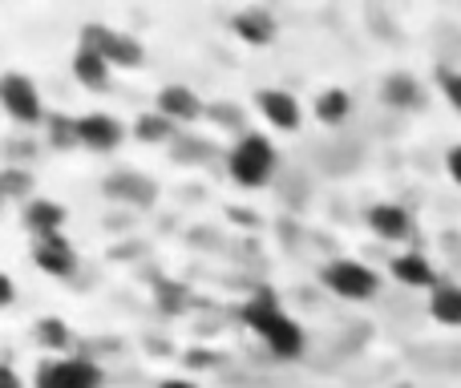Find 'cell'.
Listing matches in <instances>:
<instances>
[{
	"mask_svg": "<svg viewBox=\"0 0 461 388\" xmlns=\"http://www.w3.org/2000/svg\"><path fill=\"white\" fill-rule=\"evenodd\" d=\"M77 138H81V150L113 154L130 138V126H122V122L105 110H89V113H77Z\"/></svg>",
	"mask_w": 461,
	"mask_h": 388,
	"instance_id": "8",
	"label": "cell"
},
{
	"mask_svg": "<svg viewBox=\"0 0 461 388\" xmlns=\"http://www.w3.org/2000/svg\"><path fill=\"white\" fill-rule=\"evenodd\" d=\"M429 316L446 328H461V287L457 284H438L429 292Z\"/></svg>",
	"mask_w": 461,
	"mask_h": 388,
	"instance_id": "21",
	"label": "cell"
},
{
	"mask_svg": "<svg viewBox=\"0 0 461 388\" xmlns=\"http://www.w3.org/2000/svg\"><path fill=\"white\" fill-rule=\"evenodd\" d=\"M154 308H158L162 316H183V311L191 308L186 284H178V279H158V284H154Z\"/></svg>",
	"mask_w": 461,
	"mask_h": 388,
	"instance_id": "25",
	"label": "cell"
},
{
	"mask_svg": "<svg viewBox=\"0 0 461 388\" xmlns=\"http://www.w3.org/2000/svg\"><path fill=\"white\" fill-rule=\"evenodd\" d=\"M77 45L102 53L105 61L113 65V69H138V65H142V57H146L142 41H138L134 32H122V29H113V24H102V21L81 24Z\"/></svg>",
	"mask_w": 461,
	"mask_h": 388,
	"instance_id": "4",
	"label": "cell"
},
{
	"mask_svg": "<svg viewBox=\"0 0 461 388\" xmlns=\"http://www.w3.org/2000/svg\"><path fill=\"white\" fill-rule=\"evenodd\" d=\"M446 170H449V178L461 186V146H454V150L446 154Z\"/></svg>",
	"mask_w": 461,
	"mask_h": 388,
	"instance_id": "31",
	"label": "cell"
},
{
	"mask_svg": "<svg viewBox=\"0 0 461 388\" xmlns=\"http://www.w3.org/2000/svg\"><path fill=\"white\" fill-rule=\"evenodd\" d=\"M368 230H373L376 239H384V243H401V239H409V230H413V219H409V211L397 203H376V206H368Z\"/></svg>",
	"mask_w": 461,
	"mask_h": 388,
	"instance_id": "15",
	"label": "cell"
},
{
	"mask_svg": "<svg viewBox=\"0 0 461 388\" xmlns=\"http://www.w3.org/2000/svg\"><path fill=\"white\" fill-rule=\"evenodd\" d=\"M324 287L336 295V300H348V303H368L376 292H381V279H376L373 267L357 259H332L324 271H320Z\"/></svg>",
	"mask_w": 461,
	"mask_h": 388,
	"instance_id": "6",
	"label": "cell"
},
{
	"mask_svg": "<svg viewBox=\"0 0 461 388\" xmlns=\"http://www.w3.org/2000/svg\"><path fill=\"white\" fill-rule=\"evenodd\" d=\"M32 340H37V348L45 352V356H69L73 352V328L65 324L61 316H41L37 324H32Z\"/></svg>",
	"mask_w": 461,
	"mask_h": 388,
	"instance_id": "18",
	"label": "cell"
},
{
	"mask_svg": "<svg viewBox=\"0 0 461 388\" xmlns=\"http://www.w3.org/2000/svg\"><path fill=\"white\" fill-rule=\"evenodd\" d=\"M438 86L446 94V102L461 113V69H438Z\"/></svg>",
	"mask_w": 461,
	"mask_h": 388,
	"instance_id": "28",
	"label": "cell"
},
{
	"mask_svg": "<svg viewBox=\"0 0 461 388\" xmlns=\"http://www.w3.org/2000/svg\"><path fill=\"white\" fill-rule=\"evenodd\" d=\"M154 388H199V384H194L191 376H162V381L154 384Z\"/></svg>",
	"mask_w": 461,
	"mask_h": 388,
	"instance_id": "32",
	"label": "cell"
},
{
	"mask_svg": "<svg viewBox=\"0 0 461 388\" xmlns=\"http://www.w3.org/2000/svg\"><path fill=\"white\" fill-rule=\"evenodd\" d=\"M393 279L397 284H405V287H413V292H421V287H438L441 279L433 275V263L425 259L421 251H401L397 259H393Z\"/></svg>",
	"mask_w": 461,
	"mask_h": 388,
	"instance_id": "16",
	"label": "cell"
},
{
	"mask_svg": "<svg viewBox=\"0 0 461 388\" xmlns=\"http://www.w3.org/2000/svg\"><path fill=\"white\" fill-rule=\"evenodd\" d=\"M170 154H175V162H183V167H199V162L215 158V146H211L199 130H178V138L170 142Z\"/></svg>",
	"mask_w": 461,
	"mask_h": 388,
	"instance_id": "22",
	"label": "cell"
},
{
	"mask_svg": "<svg viewBox=\"0 0 461 388\" xmlns=\"http://www.w3.org/2000/svg\"><path fill=\"white\" fill-rule=\"evenodd\" d=\"M32 158H37V142L29 138V130H21V134L8 142V158L5 162H13V167H29Z\"/></svg>",
	"mask_w": 461,
	"mask_h": 388,
	"instance_id": "27",
	"label": "cell"
},
{
	"mask_svg": "<svg viewBox=\"0 0 461 388\" xmlns=\"http://www.w3.org/2000/svg\"><path fill=\"white\" fill-rule=\"evenodd\" d=\"M0 388H24V376L8 360H0Z\"/></svg>",
	"mask_w": 461,
	"mask_h": 388,
	"instance_id": "30",
	"label": "cell"
},
{
	"mask_svg": "<svg viewBox=\"0 0 461 388\" xmlns=\"http://www.w3.org/2000/svg\"><path fill=\"white\" fill-rule=\"evenodd\" d=\"M13 303H16V284H13V275H8V271H0V311L13 308Z\"/></svg>",
	"mask_w": 461,
	"mask_h": 388,
	"instance_id": "29",
	"label": "cell"
},
{
	"mask_svg": "<svg viewBox=\"0 0 461 388\" xmlns=\"http://www.w3.org/2000/svg\"><path fill=\"white\" fill-rule=\"evenodd\" d=\"M29 255H32V267L45 271L53 279H69L77 271V247L69 243V235H49V239H32L29 243Z\"/></svg>",
	"mask_w": 461,
	"mask_h": 388,
	"instance_id": "11",
	"label": "cell"
},
{
	"mask_svg": "<svg viewBox=\"0 0 461 388\" xmlns=\"http://www.w3.org/2000/svg\"><path fill=\"white\" fill-rule=\"evenodd\" d=\"M381 97L393 105V110H421L425 86L413 77V73H389V77L381 81Z\"/></svg>",
	"mask_w": 461,
	"mask_h": 388,
	"instance_id": "17",
	"label": "cell"
},
{
	"mask_svg": "<svg viewBox=\"0 0 461 388\" xmlns=\"http://www.w3.org/2000/svg\"><path fill=\"white\" fill-rule=\"evenodd\" d=\"M352 113V94L340 86H328L316 94V118L324 122V126H340V122H348Z\"/></svg>",
	"mask_w": 461,
	"mask_h": 388,
	"instance_id": "23",
	"label": "cell"
},
{
	"mask_svg": "<svg viewBox=\"0 0 461 388\" xmlns=\"http://www.w3.org/2000/svg\"><path fill=\"white\" fill-rule=\"evenodd\" d=\"M243 324L263 340V348L279 360H295L303 352V328L284 311L271 287H255L243 303Z\"/></svg>",
	"mask_w": 461,
	"mask_h": 388,
	"instance_id": "1",
	"label": "cell"
},
{
	"mask_svg": "<svg viewBox=\"0 0 461 388\" xmlns=\"http://www.w3.org/2000/svg\"><path fill=\"white\" fill-rule=\"evenodd\" d=\"M207 122H215L219 130H227V134H235V138L247 134V110L239 102H227V97L207 105Z\"/></svg>",
	"mask_w": 461,
	"mask_h": 388,
	"instance_id": "26",
	"label": "cell"
},
{
	"mask_svg": "<svg viewBox=\"0 0 461 388\" xmlns=\"http://www.w3.org/2000/svg\"><path fill=\"white\" fill-rule=\"evenodd\" d=\"M65 219H69V211H65L57 198H45V194L29 198V203L21 206V227H24V235H29V243L32 239L65 235Z\"/></svg>",
	"mask_w": 461,
	"mask_h": 388,
	"instance_id": "12",
	"label": "cell"
},
{
	"mask_svg": "<svg viewBox=\"0 0 461 388\" xmlns=\"http://www.w3.org/2000/svg\"><path fill=\"white\" fill-rule=\"evenodd\" d=\"M0 110L16 122L21 130L45 126V97H41V86L21 69H5L0 73Z\"/></svg>",
	"mask_w": 461,
	"mask_h": 388,
	"instance_id": "3",
	"label": "cell"
},
{
	"mask_svg": "<svg viewBox=\"0 0 461 388\" xmlns=\"http://www.w3.org/2000/svg\"><path fill=\"white\" fill-rule=\"evenodd\" d=\"M223 167L235 186H243V191H263V186L279 175V150L267 134L247 130L243 138L230 142V150L223 154Z\"/></svg>",
	"mask_w": 461,
	"mask_h": 388,
	"instance_id": "2",
	"label": "cell"
},
{
	"mask_svg": "<svg viewBox=\"0 0 461 388\" xmlns=\"http://www.w3.org/2000/svg\"><path fill=\"white\" fill-rule=\"evenodd\" d=\"M69 69H73V81H77L81 89H89V94H102L105 86H110V77H113V65L105 61L102 53H94V49H73V61H69Z\"/></svg>",
	"mask_w": 461,
	"mask_h": 388,
	"instance_id": "14",
	"label": "cell"
},
{
	"mask_svg": "<svg viewBox=\"0 0 461 388\" xmlns=\"http://www.w3.org/2000/svg\"><path fill=\"white\" fill-rule=\"evenodd\" d=\"M0 198L5 203H29V198H37V178H32L29 167H13V162H5L0 167Z\"/></svg>",
	"mask_w": 461,
	"mask_h": 388,
	"instance_id": "20",
	"label": "cell"
},
{
	"mask_svg": "<svg viewBox=\"0 0 461 388\" xmlns=\"http://www.w3.org/2000/svg\"><path fill=\"white\" fill-rule=\"evenodd\" d=\"M0 211H5V198H0Z\"/></svg>",
	"mask_w": 461,
	"mask_h": 388,
	"instance_id": "33",
	"label": "cell"
},
{
	"mask_svg": "<svg viewBox=\"0 0 461 388\" xmlns=\"http://www.w3.org/2000/svg\"><path fill=\"white\" fill-rule=\"evenodd\" d=\"M45 142L53 146L57 154L81 150V138H77V118H73V113H49V118H45Z\"/></svg>",
	"mask_w": 461,
	"mask_h": 388,
	"instance_id": "24",
	"label": "cell"
},
{
	"mask_svg": "<svg viewBox=\"0 0 461 388\" xmlns=\"http://www.w3.org/2000/svg\"><path fill=\"white\" fill-rule=\"evenodd\" d=\"M102 191L110 203H122V206H138V211H146V206L158 203V183H154L150 175H142V170H110L102 183Z\"/></svg>",
	"mask_w": 461,
	"mask_h": 388,
	"instance_id": "9",
	"label": "cell"
},
{
	"mask_svg": "<svg viewBox=\"0 0 461 388\" xmlns=\"http://www.w3.org/2000/svg\"><path fill=\"white\" fill-rule=\"evenodd\" d=\"M255 110H259V118L267 122L271 130H284V134H295L303 122L300 97H295L292 89H279V86L255 89Z\"/></svg>",
	"mask_w": 461,
	"mask_h": 388,
	"instance_id": "10",
	"label": "cell"
},
{
	"mask_svg": "<svg viewBox=\"0 0 461 388\" xmlns=\"http://www.w3.org/2000/svg\"><path fill=\"white\" fill-rule=\"evenodd\" d=\"M230 32H235L239 41H247V45H271L276 32H279V24H276V13H271V8L247 5L230 16Z\"/></svg>",
	"mask_w": 461,
	"mask_h": 388,
	"instance_id": "13",
	"label": "cell"
},
{
	"mask_svg": "<svg viewBox=\"0 0 461 388\" xmlns=\"http://www.w3.org/2000/svg\"><path fill=\"white\" fill-rule=\"evenodd\" d=\"M130 138L142 146H170L178 138V126L170 118H162L158 110H146L130 122Z\"/></svg>",
	"mask_w": 461,
	"mask_h": 388,
	"instance_id": "19",
	"label": "cell"
},
{
	"mask_svg": "<svg viewBox=\"0 0 461 388\" xmlns=\"http://www.w3.org/2000/svg\"><path fill=\"white\" fill-rule=\"evenodd\" d=\"M105 373L94 356H45L32 368V388H102Z\"/></svg>",
	"mask_w": 461,
	"mask_h": 388,
	"instance_id": "5",
	"label": "cell"
},
{
	"mask_svg": "<svg viewBox=\"0 0 461 388\" xmlns=\"http://www.w3.org/2000/svg\"><path fill=\"white\" fill-rule=\"evenodd\" d=\"M154 110L162 113V118H170L178 130H191L199 118H207V102L199 97V89L186 86V81H170V86L158 89V97H154Z\"/></svg>",
	"mask_w": 461,
	"mask_h": 388,
	"instance_id": "7",
	"label": "cell"
}]
</instances>
